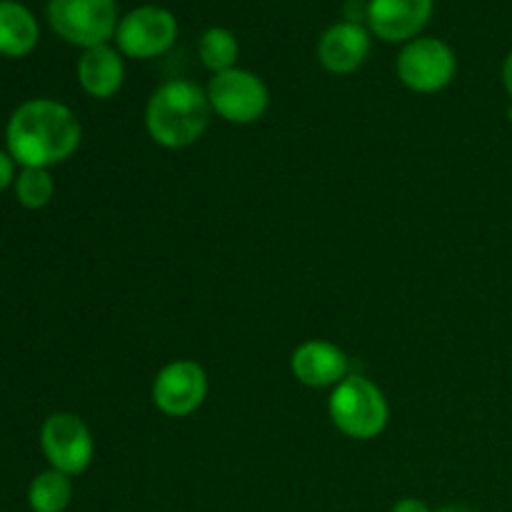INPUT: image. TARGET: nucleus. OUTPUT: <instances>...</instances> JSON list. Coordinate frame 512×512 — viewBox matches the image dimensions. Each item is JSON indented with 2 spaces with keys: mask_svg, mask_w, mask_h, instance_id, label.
I'll use <instances>...</instances> for the list:
<instances>
[{
  "mask_svg": "<svg viewBox=\"0 0 512 512\" xmlns=\"http://www.w3.org/2000/svg\"><path fill=\"white\" fill-rule=\"evenodd\" d=\"M83 128L73 110L53 98L20 105L8 120V153L23 168H53L78 150Z\"/></svg>",
  "mask_w": 512,
  "mask_h": 512,
  "instance_id": "f257e3e1",
  "label": "nucleus"
},
{
  "mask_svg": "<svg viewBox=\"0 0 512 512\" xmlns=\"http://www.w3.org/2000/svg\"><path fill=\"white\" fill-rule=\"evenodd\" d=\"M210 100L205 88L185 78L158 85L145 105V128L153 143L183 150L198 143L210 125Z\"/></svg>",
  "mask_w": 512,
  "mask_h": 512,
  "instance_id": "f03ea898",
  "label": "nucleus"
},
{
  "mask_svg": "<svg viewBox=\"0 0 512 512\" xmlns=\"http://www.w3.org/2000/svg\"><path fill=\"white\" fill-rule=\"evenodd\" d=\"M335 428L353 440H373L388 428L390 405L383 390L365 375H348L328 398Z\"/></svg>",
  "mask_w": 512,
  "mask_h": 512,
  "instance_id": "7ed1b4c3",
  "label": "nucleus"
},
{
  "mask_svg": "<svg viewBox=\"0 0 512 512\" xmlns=\"http://www.w3.org/2000/svg\"><path fill=\"white\" fill-rule=\"evenodd\" d=\"M48 20L65 43L83 50L108 45L120 23L115 0H50Z\"/></svg>",
  "mask_w": 512,
  "mask_h": 512,
  "instance_id": "20e7f679",
  "label": "nucleus"
},
{
  "mask_svg": "<svg viewBox=\"0 0 512 512\" xmlns=\"http://www.w3.org/2000/svg\"><path fill=\"white\" fill-rule=\"evenodd\" d=\"M205 93L213 113L233 125L258 123L270 108V90L265 80L243 68L213 75Z\"/></svg>",
  "mask_w": 512,
  "mask_h": 512,
  "instance_id": "39448f33",
  "label": "nucleus"
},
{
  "mask_svg": "<svg viewBox=\"0 0 512 512\" xmlns=\"http://www.w3.org/2000/svg\"><path fill=\"white\" fill-rule=\"evenodd\" d=\"M398 78L413 93H440L458 73L455 50L440 38H415L398 55Z\"/></svg>",
  "mask_w": 512,
  "mask_h": 512,
  "instance_id": "423d86ee",
  "label": "nucleus"
},
{
  "mask_svg": "<svg viewBox=\"0 0 512 512\" xmlns=\"http://www.w3.org/2000/svg\"><path fill=\"white\" fill-rule=\"evenodd\" d=\"M40 448L50 468L75 478L93 463L95 440L83 418L75 413H53L40 428Z\"/></svg>",
  "mask_w": 512,
  "mask_h": 512,
  "instance_id": "0eeeda50",
  "label": "nucleus"
},
{
  "mask_svg": "<svg viewBox=\"0 0 512 512\" xmlns=\"http://www.w3.org/2000/svg\"><path fill=\"white\" fill-rule=\"evenodd\" d=\"M178 38V20L170 10L143 5L123 15L115 30V45L133 60H150L168 53Z\"/></svg>",
  "mask_w": 512,
  "mask_h": 512,
  "instance_id": "6e6552de",
  "label": "nucleus"
},
{
  "mask_svg": "<svg viewBox=\"0 0 512 512\" xmlns=\"http://www.w3.org/2000/svg\"><path fill=\"white\" fill-rule=\"evenodd\" d=\"M208 398V375L195 360H173L153 380V403L168 418H188Z\"/></svg>",
  "mask_w": 512,
  "mask_h": 512,
  "instance_id": "1a4fd4ad",
  "label": "nucleus"
},
{
  "mask_svg": "<svg viewBox=\"0 0 512 512\" xmlns=\"http://www.w3.org/2000/svg\"><path fill=\"white\" fill-rule=\"evenodd\" d=\"M433 0H368V28L385 43H410L428 25Z\"/></svg>",
  "mask_w": 512,
  "mask_h": 512,
  "instance_id": "9d476101",
  "label": "nucleus"
},
{
  "mask_svg": "<svg viewBox=\"0 0 512 512\" xmlns=\"http://www.w3.org/2000/svg\"><path fill=\"white\" fill-rule=\"evenodd\" d=\"M295 380L308 388H335L350 375L348 355L330 340H305L290 355Z\"/></svg>",
  "mask_w": 512,
  "mask_h": 512,
  "instance_id": "9b49d317",
  "label": "nucleus"
},
{
  "mask_svg": "<svg viewBox=\"0 0 512 512\" xmlns=\"http://www.w3.org/2000/svg\"><path fill=\"white\" fill-rule=\"evenodd\" d=\"M370 33L365 25L335 23L318 40V60L328 73L350 75L368 60Z\"/></svg>",
  "mask_w": 512,
  "mask_h": 512,
  "instance_id": "f8f14e48",
  "label": "nucleus"
},
{
  "mask_svg": "<svg viewBox=\"0 0 512 512\" xmlns=\"http://www.w3.org/2000/svg\"><path fill=\"white\" fill-rule=\"evenodd\" d=\"M78 83L88 95L108 100L120 93L125 83L123 53L110 45H95L83 50L78 60Z\"/></svg>",
  "mask_w": 512,
  "mask_h": 512,
  "instance_id": "ddd939ff",
  "label": "nucleus"
},
{
  "mask_svg": "<svg viewBox=\"0 0 512 512\" xmlns=\"http://www.w3.org/2000/svg\"><path fill=\"white\" fill-rule=\"evenodd\" d=\"M40 38L38 20L23 3L0 0V55L23 58Z\"/></svg>",
  "mask_w": 512,
  "mask_h": 512,
  "instance_id": "4468645a",
  "label": "nucleus"
},
{
  "mask_svg": "<svg viewBox=\"0 0 512 512\" xmlns=\"http://www.w3.org/2000/svg\"><path fill=\"white\" fill-rule=\"evenodd\" d=\"M70 500H73V483L70 475L60 470H45L28 488V503L33 512H65Z\"/></svg>",
  "mask_w": 512,
  "mask_h": 512,
  "instance_id": "2eb2a0df",
  "label": "nucleus"
},
{
  "mask_svg": "<svg viewBox=\"0 0 512 512\" xmlns=\"http://www.w3.org/2000/svg\"><path fill=\"white\" fill-rule=\"evenodd\" d=\"M198 53L205 68L213 75L233 70L238 63V38L228 28H208L198 40Z\"/></svg>",
  "mask_w": 512,
  "mask_h": 512,
  "instance_id": "dca6fc26",
  "label": "nucleus"
},
{
  "mask_svg": "<svg viewBox=\"0 0 512 512\" xmlns=\"http://www.w3.org/2000/svg\"><path fill=\"white\" fill-rule=\"evenodd\" d=\"M15 198L23 208L38 210L53 200L55 183L48 168H23L15 175Z\"/></svg>",
  "mask_w": 512,
  "mask_h": 512,
  "instance_id": "f3484780",
  "label": "nucleus"
},
{
  "mask_svg": "<svg viewBox=\"0 0 512 512\" xmlns=\"http://www.w3.org/2000/svg\"><path fill=\"white\" fill-rule=\"evenodd\" d=\"M345 23H368V3L365 0H348L345 3Z\"/></svg>",
  "mask_w": 512,
  "mask_h": 512,
  "instance_id": "a211bd4d",
  "label": "nucleus"
},
{
  "mask_svg": "<svg viewBox=\"0 0 512 512\" xmlns=\"http://www.w3.org/2000/svg\"><path fill=\"white\" fill-rule=\"evenodd\" d=\"M10 183H15V160L10 158V153H3V150H0V193H3Z\"/></svg>",
  "mask_w": 512,
  "mask_h": 512,
  "instance_id": "6ab92c4d",
  "label": "nucleus"
},
{
  "mask_svg": "<svg viewBox=\"0 0 512 512\" xmlns=\"http://www.w3.org/2000/svg\"><path fill=\"white\" fill-rule=\"evenodd\" d=\"M390 512H433L428 508V505L423 503V500H418V498H403V500H398V503L393 505V510Z\"/></svg>",
  "mask_w": 512,
  "mask_h": 512,
  "instance_id": "aec40b11",
  "label": "nucleus"
},
{
  "mask_svg": "<svg viewBox=\"0 0 512 512\" xmlns=\"http://www.w3.org/2000/svg\"><path fill=\"white\" fill-rule=\"evenodd\" d=\"M503 85L512 100V53H508V58H505V63H503Z\"/></svg>",
  "mask_w": 512,
  "mask_h": 512,
  "instance_id": "412c9836",
  "label": "nucleus"
},
{
  "mask_svg": "<svg viewBox=\"0 0 512 512\" xmlns=\"http://www.w3.org/2000/svg\"><path fill=\"white\" fill-rule=\"evenodd\" d=\"M438 512H475V510L465 508V505H448V508H440Z\"/></svg>",
  "mask_w": 512,
  "mask_h": 512,
  "instance_id": "4be33fe9",
  "label": "nucleus"
},
{
  "mask_svg": "<svg viewBox=\"0 0 512 512\" xmlns=\"http://www.w3.org/2000/svg\"><path fill=\"white\" fill-rule=\"evenodd\" d=\"M508 115H510V120H512V105H510V110H508Z\"/></svg>",
  "mask_w": 512,
  "mask_h": 512,
  "instance_id": "5701e85b",
  "label": "nucleus"
}]
</instances>
